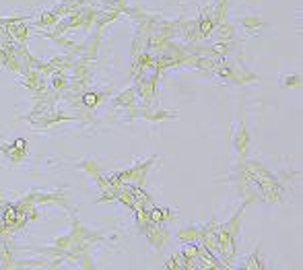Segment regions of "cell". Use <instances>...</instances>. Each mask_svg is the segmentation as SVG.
<instances>
[{"label": "cell", "mask_w": 303, "mask_h": 270, "mask_svg": "<svg viewBox=\"0 0 303 270\" xmlns=\"http://www.w3.org/2000/svg\"><path fill=\"white\" fill-rule=\"evenodd\" d=\"M17 215H19L17 208H13V206L7 208V210H5V223H7V225H13V223L17 221Z\"/></svg>", "instance_id": "1"}, {"label": "cell", "mask_w": 303, "mask_h": 270, "mask_svg": "<svg viewBox=\"0 0 303 270\" xmlns=\"http://www.w3.org/2000/svg\"><path fill=\"white\" fill-rule=\"evenodd\" d=\"M85 103H87V105H95V103H97V95H95V93H87V95H85Z\"/></svg>", "instance_id": "2"}, {"label": "cell", "mask_w": 303, "mask_h": 270, "mask_svg": "<svg viewBox=\"0 0 303 270\" xmlns=\"http://www.w3.org/2000/svg\"><path fill=\"white\" fill-rule=\"evenodd\" d=\"M211 27H213V25H211V21H206V19H204V21H202V33H209V31H211Z\"/></svg>", "instance_id": "3"}, {"label": "cell", "mask_w": 303, "mask_h": 270, "mask_svg": "<svg viewBox=\"0 0 303 270\" xmlns=\"http://www.w3.org/2000/svg\"><path fill=\"white\" fill-rule=\"evenodd\" d=\"M150 217H153V221H161V219H163V215H161V210H157V208L153 210V215H150Z\"/></svg>", "instance_id": "4"}]
</instances>
